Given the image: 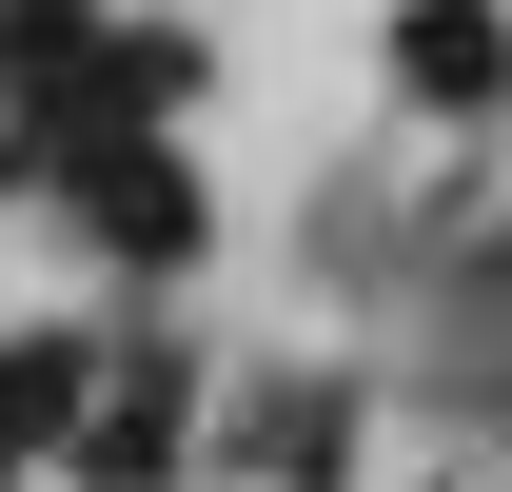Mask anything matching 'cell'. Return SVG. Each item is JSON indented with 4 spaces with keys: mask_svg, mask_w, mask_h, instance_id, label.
Wrapping results in <instances>:
<instances>
[{
    "mask_svg": "<svg viewBox=\"0 0 512 492\" xmlns=\"http://www.w3.org/2000/svg\"><path fill=\"white\" fill-rule=\"evenodd\" d=\"M40 158H60V217H79L99 256H138V276H178V256H197V178L158 158V119L60 99V138H40Z\"/></svg>",
    "mask_w": 512,
    "mask_h": 492,
    "instance_id": "1",
    "label": "cell"
},
{
    "mask_svg": "<svg viewBox=\"0 0 512 492\" xmlns=\"http://www.w3.org/2000/svg\"><path fill=\"white\" fill-rule=\"evenodd\" d=\"M394 79L473 119V99H512V20H493V0H394Z\"/></svg>",
    "mask_w": 512,
    "mask_h": 492,
    "instance_id": "2",
    "label": "cell"
},
{
    "mask_svg": "<svg viewBox=\"0 0 512 492\" xmlns=\"http://www.w3.org/2000/svg\"><path fill=\"white\" fill-rule=\"evenodd\" d=\"M178 414H197L178 374H99L60 453H79V473H99V492H158V473H178Z\"/></svg>",
    "mask_w": 512,
    "mask_h": 492,
    "instance_id": "3",
    "label": "cell"
},
{
    "mask_svg": "<svg viewBox=\"0 0 512 492\" xmlns=\"http://www.w3.org/2000/svg\"><path fill=\"white\" fill-rule=\"evenodd\" d=\"M79 394H99V355H79V335H0V453H60Z\"/></svg>",
    "mask_w": 512,
    "mask_h": 492,
    "instance_id": "4",
    "label": "cell"
},
{
    "mask_svg": "<svg viewBox=\"0 0 512 492\" xmlns=\"http://www.w3.org/2000/svg\"><path fill=\"white\" fill-rule=\"evenodd\" d=\"M256 453H276L296 492H335V473H355V394H335V374H296V394H256Z\"/></svg>",
    "mask_w": 512,
    "mask_h": 492,
    "instance_id": "5",
    "label": "cell"
}]
</instances>
